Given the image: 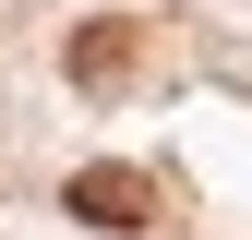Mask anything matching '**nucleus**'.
Instances as JSON below:
<instances>
[{
	"label": "nucleus",
	"mask_w": 252,
	"mask_h": 240,
	"mask_svg": "<svg viewBox=\"0 0 252 240\" xmlns=\"http://www.w3.org/2000/svg\"><path fill=\"white\" fill-rule=\"evenodd\" d=\"M72 216H96V228H144L156 192H144L132 168H72Z\"/></svg>",
	"instance_id": "1"
},
{
	"label": "nucleus",
	"mask_w": 252,
	"mask_h": 240,
	"mask_svg": "<svg viewBox=\"0 0 252 240\" xmlns=\"http://www.w3.org/2000/svg\"><path fill=\"white\" fill-rule=\"evenodd\" d=\"M60 60H72V84H84V96H120V84H132V24H84Z\"/></svg>",
	"instance_id": "2"
}]
</instances>
